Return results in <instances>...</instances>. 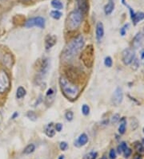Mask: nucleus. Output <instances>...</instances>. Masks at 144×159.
<instances>
[{
  "label": "nucleus",
  "instance_id": "c756f323",
  "mask_svg": "<svg viewBox=\"0 0 144 159\" xmlns=\"http://www.w3.org/2000/svg\"><path fill=\"white\" fill-rule=\"evenodd\" d=\"M65 117L68 121H71L73 118H74V113L72 111H67L65 114Z\"/></svg>",
  "mask_w": 144,
  "mask_h": 159
},
{
  "label": "nucleus",
  "instance_id": "a878e982",
  "mask_svg": "<svg viewBox=\"0 0 144 159\" xmlns=\"http://www.w3.org/2000/svg\"><path fill=\"white\" fill-rule=\"evenodd\" d=\"M27 117L30 120V121H35L37 118H38V116L36 115V113L33 111H29L27 114Z\"/></svg>",
  "mask_w": 144,
  "mask_h": 159
},
{
  "label": "nucleus",
  "instance_id": "2eb2a0df",
  "mask_svg": "<svg viewBox=\"0 0 144 159\" xmlns=\"http://www.w3.org/2000/svg\"><path fill=\"white\" fill-rule=\"evenodd\" d=\"M114 9V0H109L108 3H107L104 6V12L107 16L111 15L112 11Z\"/></svg>",
  "mask_w": 144,
  "mask_h": 159
},
{
  "label": "nucleus",
  "instance_id": "a19ab883",
  "mask_svg": "<svg viewBox=\"0 0 144 159\" xmlns=\"http://www.w3.org/2000/svg\"><path fill=\"white\" fill-rule=\"evenodd\" d=\"M59 159H64V156H63V155H61V156L59 158Z\"/></svg>",
  "mask_w": 144,
  "mask_h": 159
},
{
  "label": "nucleus",
  "instance_id": "473e14b6",
  "mask_svg": "<svg viewBox=\"0 0 144 159\" xmlns=\"http://www.w3.org/2000/svg\"><path fill=\"white\" fill-rule=\"evenodd\" d=\"M109 157L111 159H115L116 158V153H115V150L114 149H111L110 150V153H109Z\"/></svg>",
  "mask_w": 144,
  "mask_h": 159
},
{
  "label": "nucleus",
  "instance_id": "c85d7f7f",
  "mask_svg": "<svg viewBox=\"0 0 144 159\" xmlns=\"http://www.w3.org/2000/svg\"><path fill=\"white\" fill-rule=\"evenodd\" d=\"M112 64H113V61H112V59L110 56H107L106 57L105 60H104V64L105 66L108 67H111L112 66Z\"/></svg>",
  "mask_w": 144,
  "mask_h": 159
},
{
  "label": "nucleus",
  "instance_id": "6ab92c4d",
  "mask_svg": "<svg viewBox=\"0 0 144 159\" xmlns=\"http://www.w3.org/2000/svg\"><path fill=\"white\" fill-rule=\"evenodd\" d=\"M126 119L123 117L122 119L120 120V125L119 127V133L120 134H123L125 133L126 132Z\"/></svg>",
  "mask_w": 144,
  "mask_h": 159
},
{
  "label": "nucleus",
  "instance_id": "4c0bfd02",
  "mask_svg": "<svg viewBox=\"0 0 144 159\" xmlns=\"http://www.w3.org/2000/svg\"><path fill=\"white\" fill-rule=\"evenodd\" d=\"M18 116V113H14V115L12 116V119H15V117H16V116Z\"/></svg>",
  "mask_w": 144,
  "mask_h": 159
},
{
  "label": "nucleus",
  "instance_id": "f704fd0d",
  "mask_svg": "<svg viewBox=\"0 0 144 159\" xmlns=\"http://www.w3.org/2000/svg\"><path fill=\"white\" fill-rule=\"evenodd\" d=\"M129 27V24H126L123 26V28H121V30H120V34L122 35H125V34H126V29H127V28Z\"/></svg>",
  "mask_w": 144,
  "mask_h": 159
},
{
  "label": "nucleus",
  "instance_id": "f8f14e48",
  "mask_svg": "<svg viewBox=\"0 0 144 159\" xmlns=\"http://www.w3.org/2000/svg\"><path fill=\"white\" fill-rule=\"evenodd\" d=\"M57 43V37L54 35H47L45 37V48L47 50L54 47Z\"/></svg>",
  "mask_w": 144,
  "mask_h": 159
},
{
  "label": "nucleus",
  "instance_id": "a18cd8bd",
  "mask_svg": "<svg viewBox=\"0 0 144 159\" xmlns=\"http://www.w3.org/2000/svg\"><path fill=\"white\" fill-rule=\"evenodd\" d=\"M0 1H1V0H0Z\"/></svg>",
  "mask_w": 144,
  "mask_h": 159
},
{
  "label": "nucleus",
  "instance_id": "6e6552de",
  "mask_svg": "<svg viewBox=\"0 0 144 159\" xmlns=\"http://www.w3.org/2000/svg\"><path fill=\"white\" fill-rule=\"evenodd\" d=\"M36 64L37 66L35 67V69L39 72L40 75H43V74H46V72H47L48 69V61L47 59H41V60H39L36 62Z\"/></svg>",
  "mask_w": 144,
  "mask_h": 159
},
{
  "label": "nucleus",
  "instance_id": "f257e3e1",
  "mask_svg": "<svg viewBox=\"0 0 144 159\" xmlns=\"http://www.w3.org/2000/svg\"><path fill=\"white\" fill-rule=\"evenodd\" d=\"M84 46V38L82 35H78L72 39L66 44L65 48L62 52V59L64 61H68L75 57V55L81 52Z\"/></svg>",
  "mask_w": 144,
  "mask_h": 159
},
{
  "label": "nucleus",
  "instance_id": "ea45409f",
  "mask_svg": "<svg viewBox=\"0 0 144 159\" xmlns=\"http://www.w3.org/2000/svg\"><path fill=\"white\" fill-rule=\"evenodd\" d=\"M100 159H107V157H106L105 155H104V156H102Z\"/></svg>",
  "mask_w": 144,
  "mask_h": 159
},
{
  "label": "nucleus",
  "instance_id": "b1692460",
  "mask_svg": "<svg viewBox=\"0 0 144 159\" xmlns=\"http://www.w3.org/2000/svg\"><path fill=\"white\" fill-rule=\"evenodd\" d=\"M50 15L54 19H59L62 16H63V14L60 12L59 11H58V10H54V11H51V13H50Z\"/></svg>",
  "mask_w": 144,
  "mask_h": 159
},
{
  "label": "nucleus",
  "instance_id": "a211bd4d",
  "mask_svg": "<svg viewBox=\"0 0 144 159\" xmlns=\"http://www.w3.org/2000/svg\"><path fill=\"white\" fill-rule=\"evenodd\" d=\"M144 18V13L143 12H138L135 13V15L131 18L132 21L134 23V24L136 25L138 22H140Z\"/></svg>",
  "mask_w": 144,
  "mask_h": 159
},
{
  "label": "nucleus",
  "instance_id": "9b49d317",
  "mask_svg": "<svg viewBox=\"0 0 144 159\" xmlns=\"http://www.w3.org/2000/svg\"><path fill=\"white\" fill-rule=\"evenodd\" d=\"M95 36L96 40L99 43L101 42V40H102V38L104 36V27H103L102 22H99L96 25Z\"/></svg>",
  "mask_w": 144,
  "mask_h": 159
},
{
  "label": "nucleus",
  "instance_id": "20e7f679",
  "mask_svg": "<svg viewBox=\"0 0 144 159\" xmlns=\"http://www.w3.org/2000/svg\"><path fill=\"white\" fill-rule=\"evenodd\" d=\"M80 59L85 67L88 68L93 67L95 62V49L93 45L89 44L83 50Z\"/></svg>",
  "mask_w": 144,
  "mask_h": 159
},
{
  "label": "nucleus",
  "instance_id": "c9c22d12",
  "mask_svg": "<svg viewBox=\"0 0 144 159\" xmlns=\"http://www.w3.org/2000/svg\"><path fill=\"white\" fill-rule=\"evenodd\" d=\"M54 128H55L56 131L61 132V130L63 129V125L61 123H57V124L54 125Z\"/></svg>",
  "mask_w": 144,
  "mask_h": 159
},
{
  "label": "nucleus",
  "instance_id": "7ed1b4c3",
  "mask_svg": "<svg viewBox=\"0 0 144 159\" xmlns=\"http://www.w3.org/2000/svg\"><path fill=\"white\" fill-rule=\"evenodd\" d=\"M83 14L79 10H75L70 13L66 18V28L69 31H74L79 28L83 21Z\"/></svg>",
  "mask_w": 144,
  "mask_h": 159
},
{
  "label": "nucleus",
  "instance_id": "ddd939ff",
  "mask_svg": "<svg viewBox=\"0 0 144 159\" xmlns=\"http://www.w3.org/2000/svg\"><path fill=\"white\" fill-rule=\"evenodd\" d=\"M78 1V10L83 14H86L88 11L89 5H88V0H77Z\"/></svg>",
  "mask_w": 144,
  "mask_h": 159
},
{
  "label": "nucleus",
  "instance_id": "cd10ccee",
  "mask_svg": "<svg viewBox=\"0 0 144 159\" xmlns=\"http://www.w3.org/2000/svg\"><path fill=\"white\" fill-rule=\"evenodd\" d=\"M82 113H83V114L85 115V116L89 115V113H90V107H89L87 104H83V105L82 106Z\"/></svg>",
  "mask_w": 144,
  "mask_h": 159
},
{
  "label": "nucleus",
  "instance_id": "2f4dec72",
  "mask_svg": "<svg viewBox=\"0 0 144 159\" xmlns=\"http://www.w3.org/2000/svg\"><path fill=\"white\" fill-rule=\"evenodd\" d=\"M59 148L62 151H65L68 148V144L66 143V141H62L59 145Z\"/></svg>",
  "mask_w": 144,
  "mask_h": 159
},
{
  "label": "nucleus",
  "instance_id": "e433bc0d",
  "mask_svg": "<svg viewBox=\"0 0 144 159\" xmlns=\"http://www.w3.org/2000/svg\"><path fill=\"white\" fill-rule=\"evenodd\" d=\"M133 67H134V69H135V70L138 68V60H133Z\"/></svg>",
  "mask_w": 144,
  "mask_h": 159
},
{
  "label": "nucleus",
  "instance_id": "4468645a",
  "mask_svg": "<svg viewBox=\"0 0 144 159\" xmlns=\"http://www.w3.org/2000/svg\"><path fill=\"white\" fill-rule=\"evenodd\" d=\"M88 141V137L86 133H82L77 139L76 142H75V146L78 147L83 146Z\"/></svg>",
  "mask_w": 144,
  "mask_h": 159
},
{
  "label": "nucleus",
  "instance_id": "9d476101",
  "mask_svg": "<svg viewBox=\"0 0 144 159\" xmlns=\"http://www.w3.org/2000/svg\"><path fill=\"white\" fill-rule=\"evenodd\" d=\"M82 72L80 71H78V69H76V68H68L67 70H66V76H67V78L66 79L69 80L71 82H72V80H78L79 79V77H80V75H81Z\"/></svg>",
  "mask_w": 144,
  "mask_h": 159
},
{
  "label": "nucleus",
  "instance_id": "39448f33",
  "mask_svg": "<svg viewBox=\"0 0 144 159\" xmlns=\"http://www.w3.org/2000/svg\"><path fill=\"white\" fill-rule=\"evenodd\" d=\"M25 27L27 28H33V27H38L40 28H44L45 27V18L38 16L30 18L25 23Z\"/></svg>",
  "mask_w": 144,
  "mask_h": 159
},
{
  "label": "nucleus",
  "instance_id": "5701e85b",
  "mask_svg": "<svg viewBox=\"0 0 144 159\" xmlns=\"http://www.w3.org/2000/svg\"><path fill=\"white\" fill-rule=\"evenodd\" d=\"M35 150V145H34V144H29V145L27 146L26 148L24 149L23 153H25V154H30V153H33Z\"/></svg>",
  "mask_w": 144,
  "mask_h": 159
},
{
  "label": "nucleus",
  "instance_id": "37998d69",
  "mask_svg": "<svg viewBox=\"0 0 144 159\" xmlns=\"http://www.w3.org/2000/svg\"><path fill=\"white\" fill-rule=\"evenodd\" d=\"M142 144H143V146H144V138H143V140H142Z\"/></svg>",
  "mask_w": 144,
  "mask_h": 159
},
{
  "label": "nucleus",
  "instance_id": "f3484780",
  "mask_svg": "<svg viewBox=\"0 0 144 159\" xmlns=\"http://www.w3.org/2000/svg\"><path fill=\"white\" fill-rule=\"evenodd\" d=\"M45 133L49 138H53L54 137V134H55V128H54V124L53 123L48 124V126L45 128Z\"/></svg>",
  "mask_w": 144,
  "mask_h": 159
},
{
  "label": "nucleus",
  "instance_id": "f03ea898",
  "mask_svg": "<svg viewBox=\"0 0 144 159\" xmlns=\"http://www.w3.org/2000/svg\"><path fill=\"white\" fill-rule=\"evenodd\" d=\"M59 85L62 93L65 97L71 101H76L80 94V90L75 84L70 81L66 77H61L59 79Z\"/></svg>",
  "mask_w": 144,
  "mask_h": 159
},
{
  "label": "nucleus",
  "instance_id": "7c9ffc66",
  "mask_svg": "<svg viewBox=\"0 0 144 159\" xmlns=\"http://www.w3.org/2000/svg\"><path fill=\"white\" fill-rule=\"evenodd\" d=\"M131 153H132L131 150L130 148H128V147H127L126 150L123 151V156H124V158H129V157L131 155Z\"/></svg>",
  "mask_w": 144,
  "mask_h": 159
},
{
  "label": "nucleus",
  "instance_id": "72a5a7b5",
  "mask_svg": "<svg viewBox=\"0 0 144 159\" xmlns=\"http://www.w3.org/2000/svg\"><path fill=\"white\" fill-rule=\"evenodd\" d=\"M120 120V116L119 114H115L114 116H112V121H111V122L113 123V124H115V123H117Z\"/></svg>",
  "mask_w": 144,
  "mask_h": 159
},
{
  "label": "nucleus",
  "instance_id": "423d86ee",
  "mask_svg": "<svg viewBox=\"0 0 144 159\" xmlns=\"http://www.w3.org/2000/svg\"><path fill=\"white\" fill-rule=\"evenodd\" d=\"M135 52L131 48H126L122 53V60L125 65H129L135 60Z\"/></svg>",
  "mask_w": 144,
  "mask_h": 159
},
{
  "label": "nucleus",
  "instance_id": "dca6fc26",
  "mask_svg": "<svg viewBox=\"0 0 144 159\" xmlns=\"http://www.w3.org/2000/svg\"><path fill=\"white\" fill-rule=\"evenodd\" d=\"M142 40H143V35L141 32H139L135 35L134 40H132V46L134 47V48H138L141 45Z\"/></svg>",
  "mask_w": 144,
  "mask_h": 159
},
{
  "label": "nucleus",
  "instance_id": "393cba45",
  "mask_svg": "<svg viewBox=\"0 0 144 159\" xmlns=\"http://www.w3.org/2000/svg\"><path fill=\"white\" fill-rule=\"evenodd\" d=\"M126 148H127V144L126 142H124V141L121 142L119 146H118V153H120V154L123 153V151L126 150Z\"/></svg>",
  "mask_w": 144,
  "mask_h": 159
},
{
  "label": "nucleus",
  "instance_id": "58836bf2",
  "mask_svg": "<svg viewBox=\"0 0 144 159\" xmlns=\"http://www.w3.org/2000/svg\"><path fill=\"white\" fill-rule=\"evenodd\" d=\"M133 159H143V158H142V157L140 156V155H135V158Z\"/></svg>",
  "mask_w": 144,
  "mask_h": 159
},
{
  "label": "nucleus",
  "instance_id": "bb28decb",
  "mask_svg": "<svg viewBox=\"0 0 144 159\" xmlns=\"http://www.w3.org/2000/svg\"><path fill=\"white\" fill-rule=\"evenodd\" d=\"M97 156H98V153L96 152H90L89 153H87L83 159H96Z\"/></svg>",
  "mask_w": 144,
  "mask_h": 159
},
{
  "label": "nucleus",
  "instance_id": "0eeeda50",
  "mask_svg": "<svg viewBox=\"0 0 144 159\" xmlns=\"http://www.w3.org/2000/svg\"><path fill=\"white\" fill-rule=\"evenodd\" d=\"M10 86L9 77L5 71L0 72V93L5 92Z\"/></svg>",
  "mask_w": 144,
  "mask_h": 159
},
{
  "label": "nucleus",
  "instance_id": "4be33fe9",
  "mask_svg": "<svg viewBox=\"0 0 144 159\" xmlns=\"http://www.w3.org/2000/svg\"><path fill=\"white\" fill-rule=\"evenodd\" d=\"M51 6L58 11L63 9V3L61 2V0H52L51 1Z\"/></svg>",
  "mask_w": 144,
  "mask_h": 159
},
{
  "label": "nucleus",
  "instance_id": "79ce46f5",
  "mask_svg": "<svg viewBox=\"0 0 144 159\" xmlns=\"http://www.w3.org/2000/svg\"><path fill=\"white\" fill-rule=\"evenodd\" d=\"M142 59H144V52H142Z\"/></svg>",
  "mask_w": 144,
  "mask_h": 159
},
{
  "label": "nucleus",
  "instance_id": "c03bdc74",
  "mask_svg": "<svg viewBox=\"0 0 144 159\" xmlns=\"http://www.w3.org/2000/svg\"><path fill=\"white\" fill-rule=\"evenodd\" d=\"M143 133H144V128H143Z\"/></svg>",
  "mask_w": 144,
  "mask_h": 159
},
{
  "label": "nucleus",
  "instance_id": "1a4fd4ad",
  "mask_svg": "<svg viewBox=\"0 0 144 159\" xmlns=\"http://www.w3.org/2000/svg\"><path fill=\"white\" fill-rule=\"evenodd\" d=\"M123 90L122 89L120 88H117L115 89V91L113 93V96H112V104L115 105V106H119L122 101H123Z\"/></svg>",
  "mask_w": 144,
  "mask_h": 159
},
{
  "label": "nucleus",
  "instance_id": "412c9836",
  "mask_svg": "<svg viewBox=\"0 0 144 159\" xmlns=\"http://www.w3.org/2000/svg\"><path fill=\"white\" fill-rule=\"evenodd\" d=\"M135 148L140 156H144V146L139 142H135Z\"/></svg>",
  "mask_w": 144,
  "mask_h": 159
},
{
  "label": "nucleus",
  "instance_id": "aec40b11",
  "mask_svg": "<svg viewBox=\"0 0 144 159\" xmlns=\"http://www.w3.org/2000/svg\"><path fill=\"white\" fill-rule=\"evenodd\" d=\"M26 93H27V91L26 89H24L23 87H18L17 89V92H16V97L18 99H21V98L24 97L26 96Z\"/></svg>",
  "mask_w": 144,
  "mask_h": 159
}]
</instances>
